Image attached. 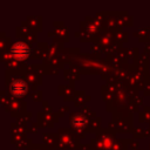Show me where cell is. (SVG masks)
I'll return each mask as SVG.
<instances>
[{
    "label": "cell",
    "mask_w": 150,
    "mask_h": 150,
    "mask_svg": "<svg viewBox=\"0 0 150 150\" xmlns=\"http://www.w3.org/2000/svg\"><path fill=\"white\" fill-rule=\"evenodd\" d=\"M12 91L15 95H22L26 91V84L22 81H15L12 84Z\"/></svg>",
    "instance_id": "2"
},
{
    "label": "cell",
    "mask_w": 150,
    "mask_h": 150,
    "mask_svg": "<svg viewBox=\"0 0 150 150\" xmlns=\"http://www.w3.org/2000/svg\"><path fill=\"white\" fill-rule=\"evenodd\" d=\"M12 53L15 57H19V59H23L27 56L28 54V48L26 47V45L19 42V43H15L12 48Z\"/></svg>",
    "instance_id": "1"
}]
</instances>
